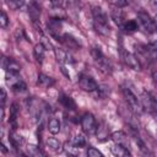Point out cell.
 <instances>
[{
    "label": "cell",
    "mask_w": 157,
    "mask_h": 157,
    "mask_svg": "<svg viewBox=\"0 0 157 157\" xmlns=\"http://www.w3.org/2000/svg\"><path fill=\"white\" fill-rule=\"evenodd\" d=\"M17 118H18V105L17 103H12L11 107H10V124L12 125V129H16L17 128Z\"/></svg>",
    "instance_id": "19"
},
{
    "label": "cell",
    "mask_w": 157,
    "mask_h": 157,
    "mask_svg": "<svg viewBox=\"0 0 157 157\" xmlns=\"http://www.w3.org/2000/svg\"><path fill=\"white\" fill-rule=\"evenodd\" d=\"M123 29H125L126 32H135L137 31V22L135 20H128L124 22Z\"/></svg>",
    "instance_id": "25"
},
{
    "label": "cell",
    "mask_w": 157,
    "mask_h": 157,
    "mask_svg": "<svg viewBox=\"0 0 157 157\" xmlns=\"http://www.w3.org/2000/svg\"><path fill=\"white\" fill-rule=\"evenodd\" d=\"M81 128L82 130L88 134V135H92L97 131V121H96V118L91 114V113H85L81 118Z\"/></svg>",
    "instance_id": "6"
},
{
    "label": "cell",
    "mask_w": 157,
    "mask_h": 157,
    "mask_svg": "<svg viewBox=\"0 0 157 157\" xmlns=\"http://www.w3.org/2000/svg\"><path fill=\"white\" fill-rule=\"evenodd\" d=\"M38 32H40L39 29H38ZM40 43L45 47V49H52V44H50V42H49V39L40 32Z\"/></svg>",
    "instance_id": "34"
},
{
    "label": "cell",
    "mask_w": 157,
    "mask_h": 157,
    "mask_svg": "<svg viewBox=\"0 0 157 157\" xmlns=\"http://www.w3.org/2000/svg\"><path fill=\"white\" fill-rule=\"evenodd\" d=\"M39 86L44 87V88H49L52 86H54L55 83V80L48 75H44V74H39L38 75V82H37Z\"/></svg>",
    "instance_id": "17"
},
{
    "label": "cell",
    "mask_w": 157,
    "mask_h": 157,
    "mask_svg": "<svg viewBox=\"0 0 157 157\" xmlns=\"http://www.w3.org/2000/svg\"><path fill=\"white\" fill-rule=\"evenodd\" d=\"M152 81H153L155 87L157 88V70H153L152 71Z\"/></svg>",
    "instance_id": "37"
},
{
    "label": "cell",
    "mask_w": 157,
    "mask_h": 157,
    "mask_svg": "<svg viewBox=\"0 0 157 157\" xmlns=\"http://www.w3.org/2000/svg\"><path fill=\"white\" fill-rule=\"evenodd\" d=\"M45 50H47V49H45V47H44L42 43L37 44V45L34 47V49H33V56H34V59H36L39 64H42L43 60H44Z\"/></svg>",
    "instance_id": "16"
},
{
    "label": "cell",
    "mask_w": 157,
    "mask_h": 157,
    "mask_svg": "<svg viewBox=\"0 0 157 157\" xmlns=\"http://www.w3.org/2000/svg\"><path fill=\"white\" fill-rule=\"evenodd\" d=\"M61 129V124H60V120L56 119V118H52L49 121H48V131L53 135H56Z\"/></svg>",
    "instance_id": "22"
},
{
    "label": "cell",
    "mask_w": 157,
    "mask_h": 157,
    "mask_svg": "<svg viewBox=\"0 0 157 157\" xmlns=\"http://www.w3.org/2000/svg\"><path fill=\"white\" fill-rule=\"evenodd\" d=\"M0 93H1V108H5V102H6V91H5V88L4 87H1V90H0Z\"/></svg>",
    "instance_id": "35"
},
{
    "label": "cell",
    "mask_w": 157,
    "mask_h": 157,
    "mask_svg": "<svg viewBox=\"0 0 157 157\" xmlns=\"http://www.w3.org/2000/svg\"><path fill=\"white\" fill-rule=\"evenodd\" d=\"M58 101H59V103H60L65 109H67V110H75V109H76V103H75V101H74L70 96H67V94L60 93Z\"/></svg>",
    "instance_id": "14"
},
{
    "label": "cell",
    "mask_w": 157,
    "mask_h": 157,
    "mask_svg": "<svg viewBox=\"0 0 157 157\" xmlns=\"http://www.w3.org/2000/svg\"><path fill=\"white\" fill-rule=\"evenodd\" d=\"M9 22H10V20H9L6 12L1 11V15H0V26H1V28H6L9 26Z\"/></svg>",
    "instance_id": "31"
},
{
    "label": "cell",
    "mask_w": 157,
    "mask_h": 157,
    "mask_svg": "<svg viewBox=\"0 0 157 157\" xmlns=\"http://www.w3.org/2000/svg\"><path fill=\"white\" fill-rule=\"evenodd\" d=\"M9 141H10V144H11L15 148H18V147L23 144V137L16 131V129H12V130L9 132Z\"/></svg>",
    "instance_id": "15"
},
{
    "label": "cell",
    "mask_w": 157,
    "mask_h": 157,
    "mask_svg": "<svg viewBox=\"0 0 157 157\" xmlns=\"http://www.w3.org/2000/svg\"><path fill=\"white\" fill-rule=\"evenodd\" d=\"M155 21H156V23H157V16H156V18H155Z\"/></svg>",
    "instance_id": "40"
},
{
    "label": "cell",
    "mask_w": 157,
    "mask_h": 157,
    "mask_svg": "<svg viewBox=\"0 0 157 157\" xmlns=\"http://www.w3.org/2000/svg\"><path fill=\"white\" fill-rule=\"evenodd\" d=\"M130 130H131V136H132V139H134L135 144L137 145L139 150H140L141 152H144V153H148V148L146 147V145H145L144 140L140 137V135H139V134H136V131L134 130V128H131Z\"/></svg>",
    "instance_id": "20"
},
{
    "label": "cell",
    "mask_w": 157,
    "mask_h": 157,
    "mask_svg": "<svg viewBox=\"0 0 157 157\" xmlns=\"http://www.w3.org/2000/svg\"><path fill=\"white\" fill-rule=\"evenodd\" d=\"M137 18L140 20L142 27L146 29L147 33H151V34L157 33V23H156L155 18H152L146 11H144V10L139 11L137 12Z\"/></svg>",
    "instance_id": "4"
},
{
    "label": "cell",
    "mask_w": 157,
    "mask_h": 157,
    "mask_svg": "<svg viewBox=\"0 0 157 157\" xmlns=\"http://www.w3.org/2000/svg\"><path fill=\"white\" fill-rule=\"evenodd\" d=\"M10 86H11V90H12L15 93H22V92H25V91L27 90L26 82H25L23 80H21V78H17V80H16L13 83H11Z\"/></svg>",
    "instance_id": "24"
},
{
    "label": "cell",
    "mask_w": 157,
    "mask_h": 157,
    "mask_svg": "<svg viewBox=\"0 0 157 157\" xmlns=\"http://www.w3.org/2000/svg\"><path fill=\"white\" fill-rule=\"evenodd\" d=\"M151 4H152V6H153V7H156V9H157V0H151Z\"/></svg>",
    "instance_id": "38"
},
{
    "label": "cell",
    "mask_w": 157,
    "mask_h": 157,
    "mask_svg": "<svg viewBox=\"0 0 157 157\" xmlns=\"http://www.w3.org/2000/svg\"><path fill=\"white\" fill-rule=\"evenodd\" d=\"M120 56H121L123 63L131 70H135V71L141 70V61L139 60V58L135 54H132L125 49H120Z\"/></svg>",
    "instance_id": "5"
},
{
    "label": "cell",
    "mask_w": 157,
    "mask_h": 157,
    "mask_svg": "<svg viewBox=\"0 0 157 157\" xmlns=\"http://www.w3.org/2000/svg\"><path fill=\"white\" fill-rule=\"evenodd\" d=\"M54 7H63L64 6V2L65 0H48Z\"/></svg>",
    "instance_id": "36"
},
{
    "label": "cell",
    "mask_w": 157,
    "mask_h": 157,
    "mask_svg": "<svg viewBox=\"0 0 157 157\" xmlns=\"http://www.w3.org/2000/svg\"><path fill=\"white\" fill-rule=\"evenodd\" d=\"M0 148H1V151H2L4 153H6V152H7V150H6V147H5L4 145H1V147H0Z\"/></svg>",
    "instance_id": "39"
},
{
    "label": "cell",
    "mask_w": 157,
    "mask_h": 157,
    "mask_svg": "<svg viewBox=\"0 0 157 157\" xmlns=\"http://www.w3.org/2000/svg\"><path fill=\"white\" fill-rule=\"evenodd\" d=\"M55 56H56L58 63H60L61 65H69V64H74L75 63L74 58L66 50L60 49V48L55 49Z\"/></svg>",
    "instance_id": "10"
},
{
    "label": "cell",
    "mask_w": 157,
    "mask_h": 157,
    "mask_svg": "<svg viewBox=\"0 0 157 157\" xmlns=\"http://www.w3.org/2000/svg\"><path fill=\"white\" fill-rule=\"evenodd\" d=\"M78 85L80 87L86 91V92H90V93H93L98 90V83L91 77V76H87V75H80L78 77Z\"/></svg>",
    "instance_id": "8"
},
{
    "label": "cell",
    "mask_w": 157,
    "mask_h": 157,
    "mask_svg": "<svg viewBox=\"0 0 157 157\" xmlns=\"http://www.w3.org/2000/svg\"><path fill=\"white\" fill-rule=\"evenodd\" d=\"M78 150H80V148H77L72 142H71V144H66V145H65V151H66L69 155L76 156V155L78 153Z\"/></svg>",
    "instance_id": "29"
},
{
    "label": "cell",
    "mask_w": 157,
    "mask_h": 157,
    "mask_svg": "<svg viewBox=\"0 0 157 157\" xmlns=\"http://www.w3.org/2000/svg\"><path fill=\"white\" fill-rule=\"evenodd\" d=\"M48 31L52 33V36L56 37L58 40H59V38H60L59 33H60V31H61V22H60V18H58V17L50 18V20L48 21Z\"/></svg>",
    "instance_id": "11"
},
{
    "label": "cell",
    "mask_w": 157,
    "mask_h": 157,
    "mask_svg": "<svg viewBox=\"0 0 157 157\" xmlns=\"http://www.w3.org/2000/svg\"><path fill=\"white\" fill-rule=\"evenodd\" d=\"M110 137H112L113 142L117 144V145H121V146H124V147H128V145H129L128 135H126L124 131H121V130L114 131V132L110 135Z\"/></svg>",
    "instance_id": "13"
},
{
    "label": "cell",
    "mask_w": 157,
    "mask_h": 157,
    "mask_svg": "<svg viewBox=\"0 0 157 157\" xmlns=\"http://www.w3.org/2000/svg\"><path fill=\"white\" fill-rule=\"evenodd\" d=\"M4 69L6 71V74H10V75H18L20 71H21V65L11 59V58H5L4 59Z\"/></svg>",
    "instance_id": "9"
},
{
    "label": "cell",
    "mask_w": 157,
    "mask_h": 157,
    "mask_svg": "<svg viewBox=\"0 0 157 157\" xmlns=\"http://www.w3.org/2000/svg\"><path fill=\"white\" fill-rule=\"evenodd\" d=\"M72 144L77 147V148H82L85 145H86V140H85V136L82 134H76L72 139Z\"/></svg>",
    "instance_id": "26"
},
{
    "label": "cell",
    "mask_w": 157,
    "mask_h": 157,
    "mask_svg": "<svg viewBox=\"0 0 157 157\" xmlns=\"http://www.w3.org/2000/svg\"><path fill=\"white\" fill-rule=\"evenodd\" d=\"M27 152L31 155V156H36V157H39V156H43L44 153L42 152V150L39 147H37L36 145H28L27 146Z\"/></svg>",
    "instance_id": "28"
},
{
    "label": "cell",
    "mask_w": 157,
    "mask_h": 157,
    "mask_svg": "<svg viewBox=\"0 0 157 157\" xmlns=\"http://www.w3.org/2000/svg\"><path fill=\"white\" fill-rule=\"evenodd\" d=\"M28 13H29L32 21H33L34 23H37L38 18H39V16H40V9H39V6H38L36 2H32V4L28 6Z\"/></svg>",
    "instance_id": "23"
},
{
    "label": "cell",
    "mask_w": 157,
    "mask_h": 157,
    "mask_svg": "<svg viewBox=\"0 0 157 157\" xmlns=\"http://www.w3.org/2000/svg\"><path fill=\"white\" fill-rule=\"evenodd\" d=\"M113 20H114V22H115L119 27H123V26H124V22H125V21L123 20V16H121L120 12H118V15L114 12V13H113Z\"/></svg>",
    "instance_id": "33"
},
{
    "label": "cell",
    "mask_w": 157,
    "mask_h": 157,
    "mask_svg": "<svg viewBox=\"0 0 157 157\" xmlns=\"http://www.w3.org/2000/svg\"><path fill=\"white\" fill-rule=\"evenodd\" d=\"M5 2L11 10H18L25 5V0H5Z\"/></svg>",
    "instance_id": "27"
},
{
    "label": "cell",
    "mask_w": 157,
    "mask_h": 157,
    "mask_svg": "<svg viewBox=\"0 0 157 157\" xmlns=\"http://www.w3.org/2000/svg\"><path fill=\"white\" fill-rule=\"evenodd\" d=\"M87 156H90V157H103V153L101 151H98L97 148H94V147H90L87 150Z\"/></svg>",
    "instance_id": "32"
},
{
    "label": "cell",
    "mask_w": 157,
    "mask_h": 157,
    "mask_svg": "<svg viewBox=\"0 0 157 157\" xmlns=\"http://www.w3.org/2000/svg\"><path fill=\"white\" fill-rule=\"evenodd\" d=\"M107 1L118 9H123V7L128 6V0H107Z\"/></svg>",
    "instance_id": "30"
},
{
    "label": "cell",
    "mask_w": 157,
    "mask_h": 157,
    "mask_svg": "<svg viewBox=\"0 0 157 157\" xmlns=\"http://www.w3.org/2000/svg\"><path fill=\"white\" fill-rule=\"evenodd\" d=\"M110 151L114 156H118V157H125V156H131L130 151L128 150V147H124L121 145H117L114 144L112 147H110Z\"/></svg>",
    "instance_id": "18"
},
{
    "label": "cell",
    "mask_w": 157,
    "mask_h": 157,
    "mask_svg": "<svg viewBox=\"0 0 157 157\" xmlns=\"http://www.w3.org/2000/svg\"><path fill=\"white\" fill-rule=\"evenodd\" d=\"M140 56L146 59L147 61L157 63V45L156 44H142L139 45Z\"/></svg>",
    "instance_id": "7"
},
{
    "label": "cell",
    "mask_w": 157,
    "mask_h": 157,
    "mask_svg": "<svg viewBox=\"0 0 157 157\" xmlns=\"http://www.w3.org/2000/svg\"><path fill=\"white\" fill-rule=\"evenodd\" d=\"M47 147L49 150H52L53 152H60L61 148H63V145H61V142L58 139H55V137H48L47 139Z\"/></svg>",
    "instance_id": "21"
},
{
    "label": "cell",
    "mask_w": 157,
    "mask_h": 157,
    "mask_svg": "<svg viewBox=\"0 0 157 157\" xmlns=\"http://www.w3.org/2000/svg\"><path fill=\"white\" fill-rule=\"evenodd\" d=\"M59 40L61 42V43H64L67 48H70V49H78L80 48V44H78V42H77V39L75 38V37H72L71 34H69V33H65V34H63V36H60V38H59Z\"/></svg>",
    "instance_id": "12"
},
{
    "label": "cell",
    "mask_w": 157,
    "mask_h": 157,
    "mask_svg": "<svg viewBox=\"0 0 157 157\" xmlns=\"http://www.w3.org/2000/svg\"><path fill=\"white\" fill-rule=\"evenodd\" d=\"M92 16H93V23H94L96 31L104 37L109 36L110 34V27H109L107 13L99 6H93L92 7Z\"/></svg>",
    "instance_id": "1"
},
{
    "label": "cell",
    "mask_w": 157,
    "mask_h": 157,
    "mask_svg": "<svg viewBox=\"0 0 157 157\" xmlns=\"http://www.w3.org/2000/svg\"><path fill=\"white\" fill-rule=\"evenodd\" d=\"M121 93H123V97H124L126 104L130 107L131 110H134L135 113H141L144 110L141 101L137 98V96L129 87H126V86L121 87Z\"/></svg>",
    "instance_id": "3"
},
{
    "label": "cell",
    "mask_w": 157,
    "mask_h": 157,
    "mask_svg": "<svg viewBox=\"0 0 157 157\" xmlns=\"http://www.w3.org/2000/svg\"><path fill=\"white\" fill-rule=\"evenodd\" d=\"M91 56L96 64V66L98 67V70L101 72H103L104 75H110L112 71H113V67H112V64L110 61L107 59V56L102 53V50L97 47H93L91 49Z\"/></svg>",
    "instance_id": "2"
}]
</instances>
